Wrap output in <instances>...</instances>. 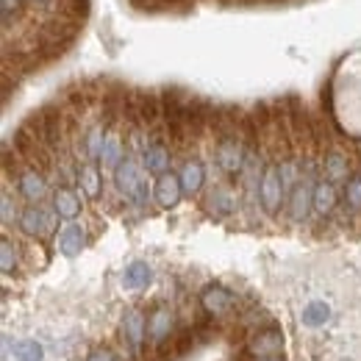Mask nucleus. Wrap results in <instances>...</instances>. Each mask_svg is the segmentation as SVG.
<instances>
[{
	"label": "nucleus",
	"mask_w": 361,
	"mask_h": 361,
	"mask_svg": "<svg viewBox=\"0 0 361 361\" xmlns=\"http://www.w3.org/2000/svg\"><path fill=\"white\" fill-rule=\"evenodd\" d=\"M59 220H61V217L56 214V209H45V206H39V203H31L28 209H23L17 226H20V231H23L25 236L37 239V236H50V233H56Z\"/></svg>",
	"instance_id": "f257e3e1"
},
{
	"label": "nucleus",
	"mask_w": 361,
	"mask_h": 361,
	"mask_svg": "<svg viewBox=\"0 0 361 361\" xmlns=\"http://www.w3.org/2000/svg\"><path fill=\"white\" fill-rule=\"evenodd\" d=\"M147 134H150V139H147L145 150L139 153V161H142V167H145L150 176H164V173H170L173 150H170V145L164 142V136L159 134V128H153V131H147Z\"/></svg>",
	"instance_id": "f03ea898"
},
{
	"label": "nucleus",
	"mask_w": 361,
	"mask_h": 361,
	"mask_svg": "<svg viewBox=\"0 0 361 361\" xmlns=\"http://www.w3.org/2000/svg\"><path fill=\"white\" fill-rule=\"evenodd\" d=\"M259 200H262V209L267 214H278L283 200H286V189H283V180H281V170H278V161H267V170L262 176V186H259Z\"/></svg>",
	"instance_id": "7ed1b4c3"
},
{
	"label": "nucleus",
	"mask_w": 361,
	"mask_h": 361,
	"mask_svg": "<svg viewBox=\"0 0 361 361\" xmlns=\"http://www.w3.org/2000/svg\"><path fill=\"white\" fill-rule=\"evenodd\" d=\"M203 209L217 217V220H226L231 217L236 209H239V192L228 183H214L209 192H206V200H203Z\"/></svg>",
	"instance_id": "20e7f679"
},
{
	"label": "nucleus",
	"mask_w": 361,
	"mask_h": 361,
	"mask_svg": "<svg viewBox=\"0 0 361 361\" xmlns=\"http://www.w3.org/2000/svg\"><path fill=\"white\" fill-rule=\"evenodd\" d=\"M17 192L28 200V203H42L47 197V192H50V183H47V176L45 173H39L37 167H31V164H25L17 176Z\"/></svg>",
	"instance_id": "39448f33"
},
{
	"label": "nucleus",
	"mask_w": 361,
	"mask_h": 361,
	"mask_svg": "<svg viewBox=\"0 0 361 361\" xmlns=\"http://www.w3.org/2000/svg\"><path fill=\"white\" fill-rule=\"evenodd\" d=\"M283 350V334L278 328H264V331H256L250 339H247V356L264 361L275 359L278 353Z\"/></svg>",
	"instance_id": "423d86ee"
},
{
	"label": "nucleus",
	"mask_w": 361,
	"mask_h": 361,
	"mask_svg": "<svg viewBox=\"0 0 361 361\" xmlns=\"http://www.w3.org/2000/svg\"><path fill=\"white\" fill-rule=\"evenodd\" d=\"M200 306L212 317H223L236 306V298H233V292H228L223 283H209L200 292Z\"/></svg>",
	"instance_id": "0eeeda50"
},
{
	"label": "nucleus",
	"mask_w": 361,
	"mask_h": 361,
	"mask_svg": "<svg viewBox=\"0 0 361 361\" xmlns=\"http://www.w3.org/2000/svg\"><path fill=\"white\" fill-rule=\"evenodd\" d=\"M183 197V186L176 173H164L153 183V200L159 203V209H176Z\"/></svg>",
	"instance_id": "6e6552de"
},
{
	"label": "nucleus",
	"mask_w": 361,
	"mask_h": 361,
	"mask_svg": "<svg viewBox=\"0 0 361 361\" xmlns=\"http://www.w3.org/2000/svg\"><path fill=\"white\" fill-rule=\"evenodd\" d=\"M176 328V314L170 306H156L150 314H147V336L153 345H164L170 339Z\"/></svg>",
	"instance_id": "1a4fd4ad"
},
{
	"label": "nucleus",
	"mask_w": 361,
	"mask_h": 361,
	"mask_svg": "<svg viewBox=\"0 0 361 361\" xmlns=\"http://www.w3.org/2000/svg\"><path fill=\"white\" fill-rule=\"evenodd\" d=\"M319 173H322V178H328L331 183L348 180L350 178V159H348V153L339 150V147H331V150L319 159Z\"/></svg>",
	"instance_id": "9d476101"
},
{
	"label": "nucleus",
	"mask_w": 361,
	"mask_h": 361,
	"mask_svg": "<svg viewBox=\"0 0 361 361\" xmlns=\"http://www.w3.org/2000/svg\"><path fill=\"white\" fill-rule=\"evenodd\" d=\"M56 247H59V253L67 256V259L78 256V253L87 247V231H84V226L67 223V226L56 233Z\"/></svg>",
	"instance_id": "9b49d317"
},
{
	"label": "nucleus",
	"mask_w": 361,
	"mask_h": 361,
	"mask_svg": "<svg viewBox=\"0 0 361 361\" xmlns=\"http://www.w3.org/2000/svg\"><path fill=\"white\" fill-rule=\"evenodd\" d=\"M145 336H147V319L139 309H128L123 317V339L128 342V348L139 353L142 345H145Z\"/></svg>",
	"instance_id": "f8f14e48"
},
{
	"label": "nucleus",
	"mask_w": 361,
	"mask_h": 361,
	"mask_svg": "<svg viewBox=\"0 0 361 361\" xmlns=\"http://www.w3.org/2000/svg\"><path fill=\"white\" fill-rule=\"evenodd\" d=\"M53 209H56V214H59L61 220L73 223L75 217H81L84 203H81V197H78V192H75L73 186H59V189L53 192Z\"/></svg>",
	"instance_id": "ddd939ff"
},
{
	"label": "nucleus",
	"mask_w": 361,
	"mask_h": 361,
	"mask_svg": "<svg viewBox=\"0 0 361 361\" xmlns=\"http://www.w3.org/2000/svg\"><path fill=\"white\" fill-rule=\"evenodd\" d=\"M126 156H128V153H126L123 134L111 126V128L106 131V139H103V147H100V159H97V164H103L106 170H114Z\"/></svg>",
	"instance_id": "4468645a"
},
{
	"label": "nucleus",
	"mask_w": 361,
	"mask_h": 361,
	"mask_svg": "<svg viewBox=\"0 0 361 361\" xmlns=\"http://www.w3.org/2000/svg\"><path fill=\"white\" fill-rule=\"evenodd\" d=\"M178 178H180V186H183V195H197L203 189V183H206V167H203V161L200 159H186L183 167H180Z\"/></svg>",
	"instance_id": "2eb2a0df"
},
{
	"label": "nucleus",
	"mask_w": 361,
	"mask_h": 361,
	"mask_svg": "<svg viewBox=\"0 0 361 361\" xmlns=\"http://www.w3.org/2000/svg\"><path fill=\"white\" fill-rule=\"evenodd\" d=\"M336 183H331L328 178H319L314 186V214L317 217H328L336 209Z\"/></svg>",
	"instance_id": "dca6fc26"
},
{
	"label": "nucleus",
	"mask_w": 361,
	"mask_h": 361,
	"mask_svg": "<svg viewBox=\"0 0 361 361\" xmlns=\"http://www.w3.org/2000/svg\"><path fill=\"white\" fill-rule=\"evenodd\" d=\"M78 186H81V192H84L90 200H97V197L103 195V176H100V167H97L94 161H84V164H81Z\"/></svg>",
	"instance_id": "f3484780"
},
{
	"label": "nucleus",
	"mask_w": 361,
	"mask_h": 361,
	"mask_svg": "<svg viewBox=\"0 0 361 361\" xmlns=\"http://www.w3.org/2000/svg\"><path fill=\"white\" fill-rule=\"evenodd\" d=\"M150 278H153V272H150V267L145 262H131L126 267V272H123V286L139 292V289H145L150 283Z\"/></svg>",
	"instance_id": "a211bd4d"
},
{
	"label": "nucleus",
	"mask_w": 361,
	"mask_h": 361,
	"mask_svg": "<svg viewBox=\"0 0 361 361\" xmlns=\"http://www.w3.org/2000/svg\"><path fill=\"white\" fill-rule=\"evenodd\" d=\"M303 325H309V328H319V325H325L328 319H331V306L325 303V300H312L306 309H303Z\"/></svg>",
	"instance_id": "6ab92c4d"
},
{
	"label": "nucleus",
	"mask_w": 361,
	"mask_h": 361,
	"mask_svg": "<svg viewBox=\"0 0 361 361\" xmlns=\"http://www.w3.org/2000/svg\"><path fill=\"white\" fill-rule=\"evenodd\" d=\"M17 267H20L17 245H14L8 236H3V239H0V270H3V275H14Z\"/></svg>",
	"instance_id": "aec40b11"
},
{
	"label": "nucleus",
	"mask_w": 361,
	"mask_h": 361,
	"mask_svg": "<svg viewBox=\"0 0 361 361\" xmlns=\"http://www.w3.org/2000/svg\"><path fill=\"white\" fill-rule=\"evenodd\" d=\"M14 361H42L45 359V350L37 339H20L14 342V350H11Z\"/></svg>",
	"instance_id": "412c9836"
},
{
	"label": "nucleus",
	"mask_w": 361,
	"mask_h": 361,
	"mask_svg": "<svg viewBox=\"0 0 361 361\" xmlns=\"http://www.w3.org/2000/svg\"><path fill=\"white\" fill-rule=\"evenodd\" d=\"M59 6H61V14H64V20H70V23H84L87 17H90V0H56Z\"/></svg>",
	"instance_id": "4be33fe9"
},
{
	"label": "nucleus",
	"mask_w": 361,
	"mask_h": 361,
	"mask_svg": "<svg viewBox=\"0 0 361 361\" xmlns=\"http://www.w3.org/2000/svg\"><path fill=\"white\" fill-rule=\"evenodd\" d=\"M342 197H345V206L359 214L361 212V176H350L345 180V189H342Z\"/></svg>",
	"instance_id": "5701e85b"
},
{
	"label": "nucleus",
	"mask_w": 361,
	"mask_h": 361,
	"mask_svg": "<svg viewBox=\"0 0 361 361\" xmlns=\"http://www.w3.org/2000/svg\"><path fill=\"white\" fill-rule=\"evenodd\" d=\"M20 209H17V203H14V197H11V192L8 189H3V195H0V217H3V226H11L14 220H20Z\"/></svg>",
	"instance_id": "b1692460"
},
{
	"label": "nucleus",
	"mask_w": 361,
	"mask_h": 361,
	"mask_svg": "<svg viewBox=\"0 0 361 361\" xmlns=\"http://www.w3.org/2000/svg\"><path fill=\"white\" fill-rule=\"evenodd\" d=\"M131 3L145 11H164V8H178L186 0H131Z\"/></svg>",
	"instance_id": "393cba45"
},
{
	"label": "nucleus",
	"mask_w": 361,
	"mask_h": 361,
	"mask_svg": "<svg viewBox=\"0 0 361 361\" xmlns=\"http://www.w3.org/2000/svg\"><path fill=\"white\" fill-rule=\"evenodd\" d=\"M0 3H3V25L8 28L11 25V14H20L23 0H0Z\"/></svg>",
	"instance_id": "a878e982"
},
{
	"label": "nucleus",
	"mask_w": 361,
	"mask_h": 361,
	"mask_svg": "<svg viewBox=\"0 0 361 361\" xmlns=\"http://www.w3.org/2000/svg\"><path fill=\"white\" fill-rule=\"evenodd\" d=\"M87 361H117L114 359V353L111 350H106V348H97V350H92L90 359Z\"/></svg>",
	"instance_id": "bb28decb"
},
{
	"label": "nucleus",
	"mask_w": 361,
	"mask_h": 361,
	"mask_svg": "<svg viewBox=\"0 0 361 361\" xmlns=\"http://www.w3.org/2000/svg\"><path fill=\"white\" fill-rule=\"evenodd\" d=\"M31 3H37V6H50V0H31Z\"/></svg>",
	"instance_id": "cd10ccee"
},
{
	"label": "nucleus",
	"mask_w": 361,
	"mask_h": 361,
	"mask_svg": "<svg viewBox=\"0 0 361 361\" xmlns=\"http://www.w3.org/2000/svg\"><path fill=\"white\" fill-rule=\"evenodd\" d=\"M264 361H283V359H278V356H275V359H264Z\"/></svg>",
	"instance_id": "c85d7f7f"
}]
</instances>
